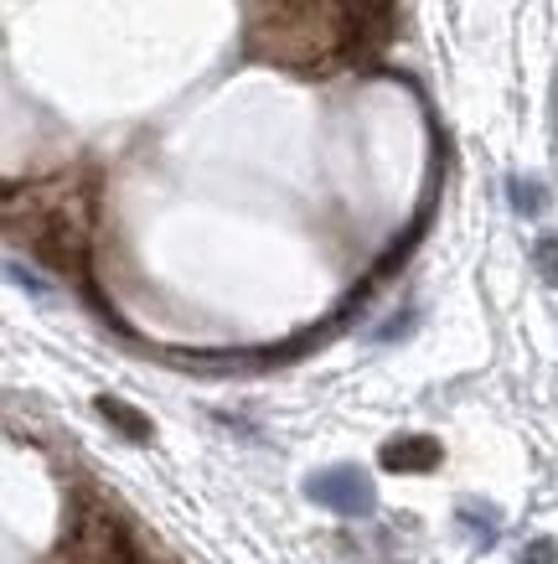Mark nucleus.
Listing matches in <instances>:
<instances>
[{
  "label": "nucleus",
  "mask_w": 558,
  "mask_h": 564,
  "mask_svg": "<svg viewBox=\"0 0 558 564\" xmlns=\"http://www.w3.org/2000/svg\"><path fill=\"white\" fill-rule=\"evenodd\" d=\"M68 554L78 564H145L135 533L124 529V518L109 513V508H94V513L73 518V539Z\"/></svg>",
  "instance_id": "obj_1"
},
{
  "label": "nucleus",
  "mask_w": 558,
  "mask_h": 564,
  "mask_svg": "<svg viewBox=\"0 0 558 564\" xmlns=\"http://www.w3.org/2000/svg\"><path fill=\"white\" fill-rule=\"evenodd\" d=\"M305 497L326 508V513L337 518H372L378 513V487H372L368 471H357V466H331V471H316V477L305 481Z\"/></svg>",
  "instance_id": "obj_2"
},
{
  "label": "nucleus",
  "mask_w": 558,
  "mask_h": 564,
  "mask_svg": "<svg viewBox=\"0 0 558 564\" xmlns=\"http://www.w3.org/2000/svg\"><path fill=\"white\" fill-rule=\"evenodd\" d=\"M440 462V445L429 441V435H408V441H393L383 445V466L393 471H424V466Z\"/></svg>",
  "instance_id": "obj_3"
},
{
  "label": "nucleus",
  "mask_w": 558,
  "mask_h": 564,
  "mask_svg": "<svg viewBox=\"0 0 558 564\" xmlns=\"http://www.w3.org/2000/svg\"><path fill=\"white\" fill-rule=\"evenodd\" d=\"M507 197H512V207H517L523 218H543V213H548V192H543L538 176H512Z\"/></svg>",
  "instance_id": "obj_4"
},
{
  "label": "nucleus",
  "mask_w": 558,
  "mask_h": 564,
  "mask_svg": "<svg viewBox=\"0 0 558 564\" xmlns=\"http://www.w3.org/2000/svg\"><path fill=\"white\" fill-rule=\"evenodd\" d=\"M99 414H103V420H114L130 441H151V420H145V414H135L130 404H119V399H99Z\"/></svg>",
  "instance_id": "obj_5"
},
{
  "label": "nucleus",
  "mask_w": 558,
  "mask_h": 564,
  "mask_svg": "<svg viewBox=\"0 0 558 564\" xmlns=\"http://www.w3.org/2000/svg\"><path fill=\"white\" fill-rule=\"evenodd\" d=\"M533 270L543 274V285H558V234H538L533 239Z\"/></svg>",
  "instance_id": "obj_6"
},
{
  "label": "nucleus",
  "mask_w": 558,
  "mask_h": 564,
  "mask_svg": "<svg viewBox=\"0 0 558 564\" xmlns=\"http://www.w3.org/2000/svg\"><path fill=\"white\" fill-rule=\"evenodd\" d=\"M460 518H466V529L475 533V544H481V549L496 544V513H491V508H475V502H466V508H460Z\"/></svg>",
  "instance_id": "obj_7"
},
{
  "label": "nucleus",
  "mask_w": 558,
  "mask_h": 564,
  "mask_svg": "<svg viewBox=\"0 0 558 564\" xmlns=\"http://www.w3.org/2000/svg\"><path fill=\"white\" fill-rule=\"evenodd\" d=\"M414 322H419V311L408 306L404 316H393V322H383V326H378V343H398L404 332H414Z\"/></svg>",
  "instance_id": "obj_8"
},
{
  "label": "nucleus",
  "mask_w": 558,
  "mask_h": 564,
  "mask_svg": "<svg viewBox=\"0 0 558 564\" xmlns=\"http://www.w3.org/2000/svg\"><path fill=\"white\" fill-rule=\"evenodd\" d=\"M11 280H17L21 291H32L36 301H47V285H42V280H36V274L26 270V264H21V259H11Z\"/></svg>",
  "instance_id": "obj_9"
},
{
  "label": "nucleus",
  "mask_w": 558,
  "mask_h": 564,
  "mask_svg": "<svg viewBox=\"0 0 558 564\" xmlns=\"http://www.w3.org/2000/svg\"><path fill=\"white\" fill-rule=\"evenodd\" d=\"M554 554H558L554 539H533V544L523 549V560H517V564H554Z\"/></svg>",
  "instance_id": "obj_10"
}]
</instances>
